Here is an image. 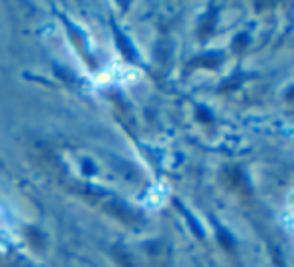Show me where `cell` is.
Wrapping results in <instances>:
<instances>
[{
	"instance_id": "4",
	"label": "cell",
	"mask_w": 294,
	"mask_h": 267,
	"mask_svg": "<svg viewBox=\"0 0 294 267\" xmlns=\"http://www.w3.org/2000/svg\"><path fill=\"white\" fill-rule=\"evenodd\" d=\"M218 241L222 243V247L226 249V251H234V239L230 237V233L226 231V229H218Z\"/></svg>"
},
{
	"instance_id": "2",
	"label": "cell",
	"mask_w": 294,
	"mask_h": 267,
	"mask_svg": "<svg viewBox=\"0 0 294 267\" xmlns=\"http://www.w3.org/2000/svg\"><path fill=\"white\" fill-rule=\"evenodd\" d=\"M222 54L220 52H212V54H204V56H196V60L190 63V67H208V69H216L220 65Z\"/></svg>"
},
{
	"instance_id": "6",
	"label": "cell",
	"mask_w": 294,
	"mask_h": 267,
	"mask_svg": "<svg viewBox=\"0 0 294 267\" xmlns=\"http://www.w3.org/2000/svg\"><path fill=\"white\" fill-rule=\"evenodd\" d=\"M196 115H197V119H199V121H201V122H206V125H210V122H214V115H210L206 107H197Z\"/></svg>"
},
{
	"instance_id": "1",
	"label": "cell",
	"mask_w": 294,
	"mask_h": 267,
	"mask_svg": "<svg viewBox=\"0 0 294 267\" xmlns=\"http://www.w3.org/2000/svg\"><path fill=\"white\" fill-rule=\"evenodd\" d=\"M224 177H226L228 185H230L234 191H238L240 195H250V183H248L244 173L238 169V167H228V169H224Z\"/></svg>"
},
{
	"instance_id": "5",
	"label": "cell",
	"mask_w": 294,
	"mask_h": 267,
	"mask_svg": "<svg viewBox=\"0 0 294 267\" xmlns=\"http://www.w3.org/2000/svg\"><path fill=\"white\" fill-rule=\"evenodd\" d=\"M214 16H216V10L212 8V12L204 18V23H201V28H199V34L201 36H208L212 30H214Z\"/></svg>"
},
{
	"instance_id": "8",
	"label": "cell",
	"mask_w": 294,
	"mask_h": 267,
	"mask_svg": "<svg viewBox=\"0 0 294 267\" xmlns=\"http://www.w3.org/2000/svg\"><path fill=\"white\" fill-rule=\"evenodd\" d=\"M26 233H28V239L32 241V245H39V249L43 247V239H41V235H39V231H34V229H28Z\"/></svg>"
},
{
	"instance_id": "7",
	"label": "cell",
	"mask_w": 294,
	"mask_h": 267,
	"mask_svg": "<svg viewBox=\"0 0 294 267\" xmlns=\"http://www.w3.org/2000/svg\"><path fill=\"white\" fill-rule=\"evenodd\" d=\"M246 45H248V34H238L234 38V50L236 52H242L246 49Z\"/></svg>"
},
{
	"instance_id": "3",
	"label": "cell",
	"mask_w": 294,
	"mask_h": 267,
	"mask_svg": "<svg viewBox=\"0 0 294 267\" xmlns=\"http://www.w3.org/2000/svg\"><path fill=\"white\" fill-rule=\"evenodd\" d=\"M115 38H117V47L121 49V52L125 54V58H127L129 63H135V60H137V54H135V50H133L131 47H129V45H127V38L123 36L121 32L117 30V28H115Z\"/></svg>"
}]
</instances>
